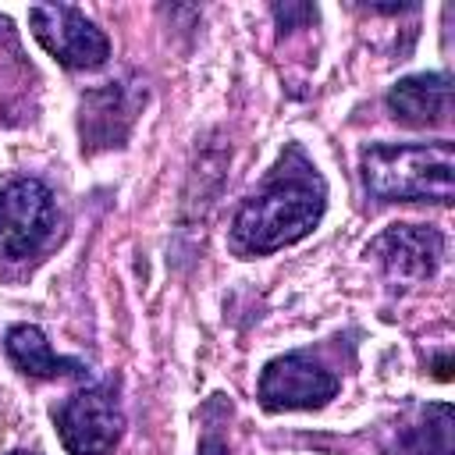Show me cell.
Returning <instances> with one entry per match:
<instances>
[{"label": "cell", "instance_id": "obj_6", "mask_svg": "<svg viewBox=\"0 0 455 455\" xmlns=\"http://www.w3.org/2000/svg\"><path fill=\"white\" fill-rule=\"evenodd\" d=\"M338 377L313 363L306 352H288L277 355L263 366L259 373V405L267 412H284V409H320L338 395Z\"/></svg>", "mask_w": 455, "mask_h": 455}, {"label": "cell", "instance_id": "obj_5", "mask_svg": "<svg viewBox=\"0 0 455 455\" xmlns=\"http://www.w3.org/2000/svg\"><path fill=\"white\" fill-rule=\"evenodd\" d=\"M53 231V192L39 178L0 185V256L25 259Z\"/></svg>", "mask_w": 455, "mask_h": 455}, {"label": "cell", "instance_id": "obj_3", "mask_svg": "<svg viewBox=\"0 0 455 455\" xmlns=\"http://www.w3.org/2000/svg\"><path fill=\"white\" fill-rule=\"evenodd\" d=\"M53 423H57L60 444L71 455H110L124 434V412H121L114 380L89 384L68 395L53 409Z\"/></svg>", "mask_w": 455, "mask_h": 455}, {"label": "cell", "instance_id": "obj_8", "mask_svg": "<svg viewBox=\"0 0 455 455\" xmlns=\"http://www.w3.org/2000/svg\"><path fill=\"white\" fill-rule=\"evenodd\" d=\"M135 107H139V96L128 92L121 82H107L100 89H89L78 103L82 149L96 153V149L121 146L132 121H135Z\"/></svg>", "mask_w": 455, "mask_h": 455}, {"label": "cell", "instance_id": "obj_10", "mask_svg": "<svg viewBox=\"0 0 455 455\" xmlns=\"http://www.w3.org/2000/svg\"><path fill=\"white\" fill-rule=\"evenodd\" d=\"M4 352L7 359L25 373V377H39V380H53V377H75V380H89V366L71 359V355H57L46 341V334L36 323H14L4 338Z\"/></svg>", "mask_w": 455, "mask_h": 455}, {"label": "cell", "instance_id": "obj_13", "mask_svg": "<svg viewBox=\"0 0 455 455\" xmlns=\"http://www.w3.org/2000/svg\"><path fill=\"white\" fill-rule=\"evenodd\" d=\"M11 455H32V451H11Z\"/></svg>", "mask_w": 455, "mask_h": 455}, {"label": "cell", "instance_id": "obj_7", "mask_svg": "<svg viewBox=\"0 0 455 455\" xmlns=\"http://www.w3.org/2000/svg\"><path fill=\"white\" fill-rule=\"evenodd\" d=\"M370 252L380 259L391 281L412 284L437 274L444 259V235L427 224H391L366 245V256Z\"/></svg>", "mask_w": 455, "mask_h": 455}, {"label": "cell", "instance_id": "obj_4", "mask_svg": "<svg viewBox=\"0 0 455 455\" xmlns=\"http://www.w3.org/2000/svg\"><path fill=\"white\" fill-rule=\"evenodd\" d=\"M28 25L36 43L71 71H92L110 57L107 32L71 4H36L28 7Z\"/></svg>", "mask_w": 455, "mask_h": 455}, {"label": "cell", "instance_id": "obj_12", "mask_svg": "<svg viewBox=\"0 0 455 455\" xmlns=\"http://www.w3.org/2000/svg\"><path fill=\"white\" fill-rule=\"evenodd\" d=\"M199 455H228V444L217 437V434H206L199 441Z\"/></svg>", "mask_w": 455, "mask_h": 455}, {"label": "cell", "instance_id": "obj_9", "mask_svg": "<svg viewBox=\"0 0 455 455\" xmlns=\"http://www.w3.org/2000/svg\"><path fill=\"white\" fill-rule=\"evenodd\" d=\"M387 110L412 124V128H427V124H444L451 114V75L444 71H419V75H405L387 89Z\"/></svg>", "mask_w": 455, "mask_h": 455}, {"label": "cell", "instance_id": "obj_1", "mask_svg": "<svg viewBox=\"0 0 455 455\" xmlns=\"http://www.w3.org/2000/svg\"><path fill=\"white\" fill-rule=\"evenodd\" d=\"M327 210V185L316 164L306 156L299 142L284 146L277 164L256 196L242 203L231 224V242L249 256L277 252L299 238H306Z\"/></svg>", "mask_w": 455, "mask_h": 455}, {"label": "cell", "instance_id": "obj_11", "mask_svg": "<svg viewBox=\"0 0 455 455\" xmlns=\"http://www.w3.org/2000/svg\"><path fill=\"white\" fill-rule=\"evenodd\" d=\"M387 455H451V405L437 402L419 409V419L398 427Z\"/></svg>", "mask_w": 455, "mask_h": 455}, {"label": "cell", "instance_id": "obj_2", "mask_svg": "<svg viewBox=\"0 0 455 455\" xmlns=\"http://www.w3.org/2000/svg\"><path fill=\"white\" fill-rule=\"evenodd\" d=\"M366 192L380 203H451L455 146L437 142H370L359 153Z\"/></svg>", "mask_w": 455, "mask_h": 455}]
</instances>
